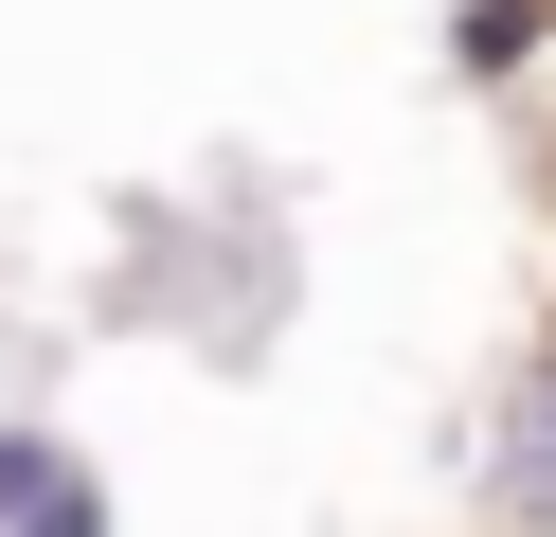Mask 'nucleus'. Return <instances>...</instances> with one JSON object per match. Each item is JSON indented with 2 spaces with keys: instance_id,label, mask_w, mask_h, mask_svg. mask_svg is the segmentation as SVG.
Segmentation results:
<instances>
[{
  "instance_id": "nucleus-1",
  "label": "nucleus",
  "mask_w": 556,
  "mask_h": 537,
  "mask_svg": "<svg viewBox=\"0 0 556 537\" xmlns=\"http://www.w3.org/2000/svg\"><path fill=\"white\" fill-rule=\"evenodd\" d=\"M288 233L269 215H144L126 233V269H109V322H180V341H216V358H252L269 322H288Z\"/></svg>"
},
{
  "instance_id": "nucleus-2",
  "label": "nucleus",
  "mask_w": 556,
  "mask_h": 537,
  "mask_svg": "<svg viewBox=\"0 0 556 537\" xmlns=\"http://www.w3.org/2000/svg\"><path fill=\"white\" fill-rule=\"evenodd\" d=\"M467 537H556V322L467 394Z\"/></svg>"
},
{
  "instance_id": "nucleus-3",
  "label": "nucleus",
  "mask_w": 556,
  "mask_h": 537,
  "mask_svg": "<svg viewBox=\"0 0 556 537\" xmlns=\"http://www.w3.org/2000/svg\"><path fill=\"white\" fill-rule=\"evenodd\" d=\"M0 537H126V484L73 412H0Z\"/></svg>"
},
{
  "instance_id": "nucleus-4",
  "label": "nucleus",
  "mask_w": 556,
  "mask_h": 537,
  "mask_svg": "<svg viewBox=\"0 0 556 537\" xmlns=\"http://www.w3.org/2000/svg\"><path fill=\"white\" fill-rule=\"evenodd\" d=\"M520 54H539V0H448V72L467 90H503Z\"/></svg>"
}]
</instances>
